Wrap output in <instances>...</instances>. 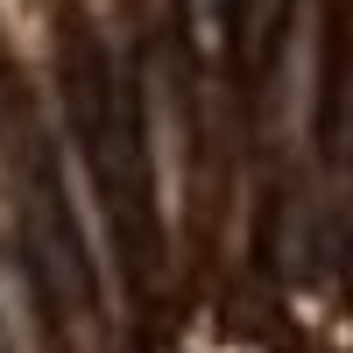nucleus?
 I'll use <instances>...</instances> for the list:
<instances>
[]
</instances>
